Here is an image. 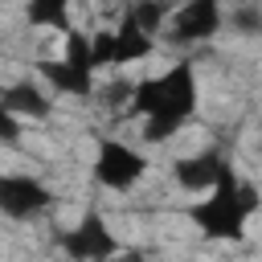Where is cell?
<instances>
[{"mask_svg":"<svg viewBox=\"0 0 262 262\" xmlns=\"http://www.w3.org/2000/svg\"><path fill=\"white\" fill-rule=\"evenodd\" d=\"M221 29H225V8H221L217 0H188V4H180V8L172 12V20H168V29H164V41L188 49V45L213 41Z\"/></svg>","mask_w":262,"mask_h":262,"instance_id":"8","label":"cell"},{"mask_svg":"<svg viewBox=\"0 0 262 262\" xmlns=\"http://www.w3.org/2000/svg\"><path fill=\"white\" fill-rule=\"evenodd\" d=\"M53 188L29 172H4L0 176V213L8 221H37L53 209Z\"/></svg>","mask_w":262,"mask_h":262,"instance_id":"7","label":"cell"},{"mask_svg":"<svg viewBox=\"0 0 262 262\" xmlns=\"http://www.w3.org/2000/svg\"><path fill=\"white\" fill-rule=\"evenodd\" d=\"M258 209H262L258 184H254L250 176H242V172L225 160L221 180H217L201 201H192L184 213H188V221L196 225V233H201L205 242H225V246H233V242H242V237L250 233V221H254Z\"/></svg>","mask_w":262,"mask_h":262,"instance_id":"2","label":"cell"},{"mask_svg":"<svg viewBox=\"0 0 262 262\" xmlns=\"http://www.w3.org/2000/svg\"><path fill=\"white\" fill-rule=\"evenodd\" d=\"M53 242H57V250H61L70 262H111V258L123 250V242H119L115 229L106 225L102 209H86L70 229H57Z\"/></svg>","mask_w":262,"mask_h":262,"instance_id":"5","label":"cell"},{"mask_svg":"<svg viewBox=\"0 0 262 262\" xmlns=\"http://www.w3.org/2000/svg\"><path fill=\"white\" fill-rule=\"evenodd\" d=\"M90 45H94V66L98 70H119V66H131V61H143V57L156 53V37L131 16V8H123L115 29L94 33Z\"/></svg>","mask_w":262,"mask_h":262,"instance_id":"4","label":"cell"},{"mask_svg":"<svg viewBox=\"0 0 262 262\" xmlns=\"http://www.w3.org/2000/svg\"><path fill=\"white\" fill-rule=\"evenodd\" d=\"M37 78H41L53 94H66V98H90V94H94V78H98L90 33L74 29V33L66 37V53H61V57H45V61H37Z\"/></svg>","mask_w":262,"mask_h":262,"instance_id":"3","label":"cell"},{"mask_svg":"<svg viewBox=\"0 0 262 262\" xmlns=\"http://www.w3.org/2000/svg\"><path fill=\"white\" fill-rule=\"evenodd\" d=\"M25 20L33 29H53V33H74V16H70V4L66 0H33L25 4Z\"/></svg>","mask_w":262,"mask_h":262,"instance_id":"11","label":"cell"},{"mask_svg":"<svg viewBox=\"0 0 262 262\" xmlns=\"http://www.w3.org/2000/svg\"><path fill=\"white\" fill-rule=\"evenodd\" d=\"M221 168H225V156L217 147H205V151H192V156H176L172 160V180H176V188L205 196L221 180Z\"/></svg>","mask_w":262,"mask_h":262,"instance_id":"10","label":"cell"},{"mask_svg":"<svg viewBox=\"0 0 262 262\" xmlns=\"http://www.w3.org/2000/svg\"><path fill=\"white\" fill-rule=\"evenodd\" d=\"M147 156L115 135H102L98 147H94V164H90V176L98 188H111V192H127L135 188L143 176H147Z\"/></svg>","mask_w":262,"mask_h":262,"instance_id":"6","label":"cell"},{"mask_svg":"<svg viewBox=\"0 0 262 262\" xmlns=\"http://www.w3.org/2000/svg\"><path fill=\"white\" fill-rule=\"evenodd\" d=\"M196 106H201L196 66L188 57H180L168 70L135 82V94L127 102V115H135L143 123V139L147 143H164V139L180 135L196 119Z\"/></svg>","mask_w":262,"mask_h":262,"instance_id":"1","label":"cell"},{"mask_svg":"<svg viewBox=\"0 0 262 262\" xmlns=\"http://www.w3.org/2000/svg\"><path fill=\"white\" fill-rule=\"evenodd\" d=\"M0 111L12 115V119H20V123H45L53 115V90L41 78L8 82L4 94H0Z\"/></svg>","mask_w":262,"mask_h":262,"instance_id":"9","label":"cell"},{"mask_svg":"<svg viewBox=\"0 0 262 262\" xmlns=\"http://www.w3.org/2000/svg\"><path fill=\"white\" fill-rule=\"evenodd\" d=\"M16 127H20V119H12V115H4V111H0V139H4L8 147H12V143H16V135H20Z\"/></svg>","mask_w":262,"mask_h":262,"instance_id":"13","label":"cell"},{"mask_svg":"<svg viewBox=\"0 0 262 262\" xmlns=\"http://www.w3.org/2000/svg\"><path fill=\"white\" fill-rule=\"evenodd\" d=\"M225 25L237 37H262V4H233L225 12Z\"/></svg>","mask_w":262,"mask_h":262,"instance_id":"12","label":"cell"}]
</instances>
